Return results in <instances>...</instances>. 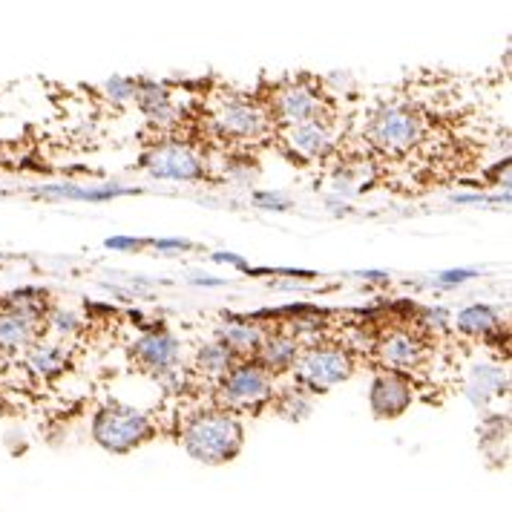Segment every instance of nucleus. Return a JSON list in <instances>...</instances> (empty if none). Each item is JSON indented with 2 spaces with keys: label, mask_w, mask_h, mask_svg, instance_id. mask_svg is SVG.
Segmentation results:
<instances>
[{
  "label": "nucleus",
  "mask_w": 512,
  "mask_h": 512,
  "mask_svg": "<svg viewBox=\"0 0 512 512\" xmlns=\"http://www.w3.org/2000/svg\"><path fill=\"white\" fill-rule=\"evenodd\" d=\"M268 116L274 118V124H294L305 118L326 116V104L323 93L311 84H285L268 98Z\"/></svg>",
  "instance_id": "1a4fd4ad"
},
{
  "label": "nucleus",
  "mask_w": 512,
  "mask_h": 512,
  "mask_svg": "<svg viewBox=\"0 0 512 512\" xmlns=\"http://www.w3.org/2000/svg\"><path fill=\"white\" fill-rule=\"evenodd\" d=\"M44 300L29 297V291L12 294L0 303V349L24 351L32 340L41 337L44 326Z\"/></svg>",
  "instance_id": "423d86ee"
},
{
  "label": "nucleus",
  "mask_w": 512,
  "mask_h": 512,
  "mask_svg": "<svg viewBox=\"0 0 512 512\" xmlns=\"http://www.w3.org/2000/svg\"><path fill=\"white\" fill-rule=\"evenodd\" d=\"M213 133L228 141H259L271 133L274 118L268 116V107H259L248 98H225L213 113H210Z\"/></svg>",
  "instance_id": "0eeeda50"
},
{
  "label": "nucleus",
  "mask_w": 512,
  "mask_h": 512,
  "mask_svg": "<svg viewBox=\"0 0 512 512\" xmlns=\"http://www.w3.org/2000/svg\"><path fill=\"white\" fill-rule=\"evenodd\" d=\"M294 369H297V383H303L308 392L317 395L349 380L354 372V357L340 343H317L300 351Z\"/></svg>",
  "instance_id": "20e7f679"
},
{
  "label": "nucleus",
  "mask_w": 512,
  "mask_h": 512,
  "mask_svg": "<svg viewBox=\"0 0 512 512\" xmlns=\"http://www.w3.org/2000/svg\"><path fill=\"white\" fill-rule=\"evenodd\" d=\"M49 326L55 328L61 337H70L81 328V323H78V317H72L70 311H55V314H49Z\"/></svg>",
  "instance_id": "5701e85b"
},
{
  "label": "nucleus",
  "mask_w": 512,
  "mask_h": 512,
  "mask_svg": "<svg viewBox=\"0 0 512 512\" xmlns=\"http://www.w3.org/2000/svg\"><path fill=\"white\" fill-rule=\"evenodd\" d=\"M139 239H107V248H141Z\"/></svg>",
  "instance_id": "393cba45"
},
{
  "label": "nucleus",
  "mask_w": 512,
  "mask_h": 512,
  "mask_svg": "<svg viewBox=\"0 0 512 512\" xmlns=\"http://www.w3.org/2000/svg\"><path fill=\"white\" fill-rule=\"evenodd\" d=\"M254 357L268 369V372L277 377V374L291 372V369H294V363H297V357H300V346H297V340L288 337V334H265Z\"/></svg>",
  "instance_id": "2eb2a0df"
},
{
  "label": "nucleus",
  "mask_w": 512,
  "mask_h": 512,
  "mask_svg": "<svg viewBox=\"0 0 512 512\" xmlns=\"http://www.w3.org/2000/svg\"><path fill=\"white\" fill-rule=\"evenodd\" d=\"M187 455L208 466L231 464L245 446V429L231 409H205L187 420L182 432Z\"/></svg>",
  "instance_id": "f257e3e1"
},
{
  "label": "nucleus",
  "mask_w": 512,
  "mask_h": 512,
  "mask_svg": "<svg viewBox=\"0 0 512 512\" xmlns=\"http://www.w3.org/2000/svg\"><path fill=\"white\" fill-rule=\"evenodd\" d=\"M282 141L288 144V150L300 159L317 162L334 153V130L328 124L326 116L305 118V121H294V124H282Z\"/></svg>",
  "instance_id": "9d476101"
},
{
  "label": "nucleus",
  "mask_w": 512,
  "mask_h": 512,
  "mask_svg": "<svg viewBox=\"0 0 512 512\" xmlns=\"http://www.w3.org/2000/svg\"><path fill=\"white\" fill-rule=\"evenodd\" d=\"M277 395L274 374L268 372L256 357H236L228 372L216 380V397L222 409L231 412H254L268 406Z\"/></svg>",
  "instance_id": "f03ea898"
},
{
  "label": "nucleus",
  "mask_w": 512,
  "mask_h": 512,
  "mask_svg": "<svg viewBox=\"0 0 512 512\" xmlns=\"http://www.w3.org/2000/svg\"><path fill=\"white\" fill-rule=\"evenodd\" d=\"M156 435L153 420L144 412L124 406V403H107L95 412L93 418V438L101 449L113 452V455H127L133 449H139L141 443H147Z\"/></svg>",
  "instance_id": "7ed1b4c3"
},
{
  "label": "nucleus",
  "mask_w": 512,
  "mask_h": 512,
  "mask_svg": "<svg viewBox=\"0 0 512 512\" xmlns=\"http://www.w3.org/2000/svg\"><path fill=\"white\" fill-rule=\"evenodd\" d=\"M179 357H182V343L167 328H150L133 343V360L153 377L164 369L179 366Z\"/></svg>",
  "instance_id": "f8f14e48"
},
{
  "label": "nucleus",
  "mask_w": 512,
  "mask_h": 512,
  "mask_svg": "<svg viewBox=\"0 0 512 512\" xmlns=\"http://www.w3.org/2000/svg\"><path fill=\"white\" fill-rule=\"evenodd\" d=\"M466 277H472V274H466V271H458V274H455V271H452V274H443L441 282H461L466 280Z\"/></svg>",
  "instance_id": "a878e982"
},
{
  "label": "nucleus",
  "mask_w": 512,
  "mask_h": 512,
  "mask_svg": "<svg viewBox=\"0 0 512 512\" xmlns=\"http://www.w3.org/2000/svg\"><path fill=\"white\" fill-rule=\"evenodd\" d=\"M311 395H314V392H308L303 383H297V386H288L285 392H280V400H277V412H280L282 418H288V420L305 418V415L311 412Z\"/></svg>",
  "instance_id": "412c9836"
},
{
  "label": "nucleus",
  "mask_w": 512,
  "mask_h": 512,
  "mask_svg": "<svg viewBox=\"0 0 512 512\" xmlns=\"http://www.w3.org/2000/svg\"><path fill=\"white\" fill-rule=\"evenodd\" d=\"M104 90L110 95V101L127 104V101H133V95H136V81H133V78H110V81L104 84Z\"/></svg>",
  "instance_id": "4be33fe9"
},
{
  "label": "nucleus",
  "mask_w": 512,
  "mask_h": 512,
  "mask_svg": "<svg viewBox=\"0 0 512 512\" xmlns=\"http://www.w3.org/2000/svg\"><path fill=\"white\" fill-rule=\"evenodd\" d=\"M415 400V383L409 380L406 372H395V369H386L372 380V389H369V406H372L374 418L392 420L400 418Z\"/></svg>",
  "instance_id": "9b49d317"
},
{
  "label": "nucleus",
  "mask_w": 512,
  "mask_h": 512,
  "mask_svg": "<svg viewBox=\"0 0 512 512\" xmlns=\"http://www.w3.org/2000/svg\"><path fill=\"white\" fill-rule=\"evenodd\" d=\"M141 167L156 179L199 182L205 176V159L182 141H162L141 156Z\"/></svg>",
  "instance_id": "6e6552de"
},
{
  "label": "nucleus",
  "mask_w": 512,
  "mask_h": 512,
  "mask_svg": "<svg viewBox=\"0 0 512 512\" xmlns=\"http://www.w3.org/2000/svg\"><path fill=\"white\" fill-rule=\"evenodd\" d=\"M256 202H265L262 208H285V202H282L280 196H268V193H256Z\"/></svg>",
  "instance_id": "b1692460"
},
{
  "label": "nucleus",
  "mask_w": 512,
  "mask_h": 512,
  "mask_svg": "<svg viewBox=\"0 0 512 512\" xmlns=\"http://www.w3.org/2000/svg\"><path fill=\"white\" fill-rule=\"evenodd\" d=\"M366 139L380 153L406 156L423 141V118L409 107H383L366 124Z\"/></svg>",
  "instance_id": "39448f33"
},
{
  "label": "nucleus",
  "mask_w": 512,
  "mask_h": 512,
  "mask_svg": "<svg viewBox=\"0 0 512 512\" xmlns=\"http://www.w3.org/2000/svg\"><path fill=\"white\" fill-rule=\"evenodd\" d=\"M265 331L254 320H231L219 331V340L236 354V357H254Z\"/></svg>",
  "instance_id": "f3484780"
},
{
  "label": "nucleus",
  "mask_w": 512,
  "mask_h": 512,
  "mask_svg": "<svg viewBox=\"0 0 512 512\" xmlns=\"http://www.w3.org/2000/svg\"><path fill=\"white\" fill-rule=\"evenodd\" d=\"M233 360H236V354L222 340H213V343H205L199 349V354H196V372L205 374V377H210L216 383L222 374L231 369Z\"/></svg>",
  "instance_id": "6ab92c4d"
},
{
  "label": "nucleus",
  "mask_w": 512,
  "mask_h": 512,
  "mask_svg": "<svg viewBox=\"0 0 512 512\" xmlns=\"http://www.w3.org/2000/svg\"><path fill=\"white\" fill-rule=\"evenodd\" d=\"M466 392H469L475 406H487L489 397H498L504 392V374H501L498 366L481 363V366L472 369V377L466 383Z\"/></svg>",
  "instance_id": "a211bd4d"
},
{
  "label": "nucleus",
  "mask_w": 512,
  "mask_h": 512,
  "mask_svg": "<svg viewBox=\"0 0 512 512\" xmlns=\"http://www.w3.org/2000/svg\"><path fill=\"white\" fill-rule=\"evenodd\" d=\"M377 360L383 363V369H395V372H415L426 360V343L418 334L395 328L386 337H380L377 343Z\"/></svg>",
  "instance_id": "ddd939ff"
},
{
  "label": "nucleus",
  "mask_w": 512,
  "mask_h": 512,
  "mask_svg": "<svg viewBox=\"0 0 512 512\" xmlns=\"http://www.w3.org/2000/svg\"><path fill=\"white\" fill-rule=\"evenodd\" d=\"M26 369L41 377V380H52L58 374L67 369V354H64V346L58 343H49V340H32L24 349Z\"/></svg>",
  "instance_id": "dca6fc26"
},
{
  "label": "nucleus",
  "mask_w": 512,
  "mask_h": 512,
  "mask_svg": "<svg viewBox=\"0 0 512 512\" xmlns=\"http://www.w3.org/2000/svg\"><path fill=\"white\" fill-rule=\"evenodd\" d=\"M455 326L461 328L464 334H469V337H487L489 331H495V328L501 326V320L487 305H469V308H464L458 314Z\"/></svg>",
  "instance_id": "aec40b11"
},
{
  "label": "nucleus",
  "mask_w": 512,
  "mask_h": 512,
  "mask_svg": "<svg viewBox=\"0 0 512 512\" xmlns=\"http://www.w3.org/2000/svg\"><path fill=\"white\" fill-rule=\"evenodd\" d=\"M133 101L139 104V110L150 118L156 127H173L179 124V107L173 104L170 90L156 81H136V95Z\"/></svg>",
  "instance_id": "4468645a"
}]
</instances>
